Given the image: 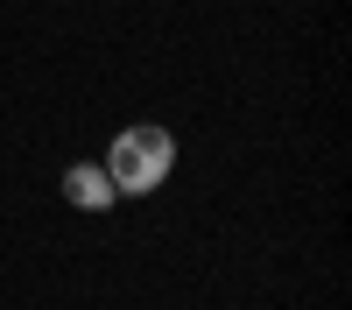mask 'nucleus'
<instances>
[{"instance_id": "nucleus-1", "label": "nucleus", "mask_w": 352, "mask_h": 310, "mask_svg": "<svg viewBox=\"0 0 352 310\" xmlns=\"http://www.w3.org/2000/svg\"><path fill=\"white\" fill-rule=\"evenodd\" d=\"M99 169L113 177V190H155V184L169 177V169H176V141H169V127H155V120L120 127Z\"/></svg>"}, {"instance_id": "nucleus-2", "label": "nucleus", "mask_w": 352, "mask_h": 310, "mask_svg": "<svg viewBox=\"0 0 352 310\" xmlns=\"http://www.w3.org/2000/svg\"><path fill=\"white\" fill-rule=\"evenodd\" d=\"M64 197H71L78 212H106V205H113V197H120V190H113V177H106L99 162H78L71 177H64Z\"/></svg>"}]
</instances>
